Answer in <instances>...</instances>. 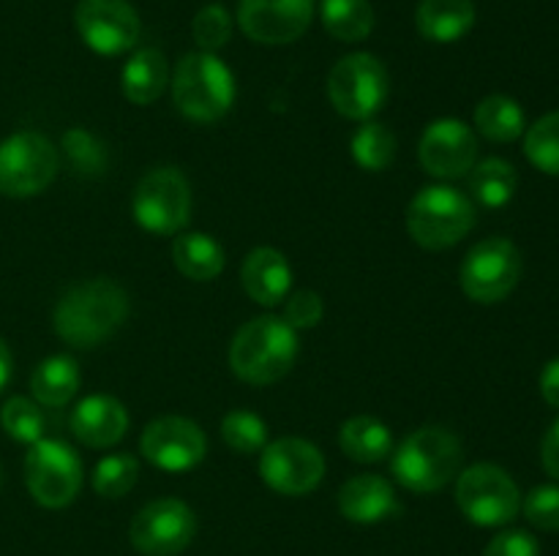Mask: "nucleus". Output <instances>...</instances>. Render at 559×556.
Returning a JSON list of instances; mask_svg holds the SVG:
<instances>
[{
	"label": "nucleus",
	"mask_w": 559,
	"mask_h": 556,
	"mask_svg": "<svg viewBox=\"0 0 559 556\" xmlns=\"http://www.w3.org/2000/svg\"><path fill=\"white\" fill-rule=\"evenodd\" d=\"M197 534V516L186 501L153 499L131 518L129 540L142 556H178Z\"/></svg>",
	"instance_id": "f8f14e48"
},
{
	"label": "nucleus",
	"mask_w": 559,
	"mask_h": 556,
	"mask_svg": "<svg viewBox=\"0 0 559 556\" xmlns=\"http://www.w3.org/2000/svg\"><path fill=\"white\" fill-rule=\"evenodd\" d=\"M540 458H544L546 472L555 480H559V420L546 431L544 445H540Z\"/></svg>",
	"instance_id": "58836bf2"
},
{
	"label": "nucleus",
	"mask_w": 559,
	"mask_h": 556,
	"mask_svg": "<svg viewBox=\"0 0 559 556\" xmlns=\"http://www.w3.org/2000/svg\"><path fill=\"white\" fill-rule=\"evenodd\" d=\"M63 147H66V153H69L71 164H74L76 169H85V172L102 169V164L107 161V153L102 150V145H98V142L82 129L69 131L63 140Z\"/></svg>",
	"instance_id": "e433bc0d"
},
{
	"label": "nucleus",
	"mask_w": 559,
	"mask_h": 556,
	"mask_svg": "<svg viewBox=\"0 0 559 556\" xmlns=\"http://www.w3.org/2000/svg\"><path fill=\"white\" fill-rule=\"evenodd\" d=\"M140 478V461L129 452H115L102 458L93 469V491L104 499H120L129 494Z\"/></svg>",
	"instance_id": "473e14b6"
},
{
	"label": "nucleus",
	"mask_w": 559,
	"mask_h": 556,
	"mask_svg": "<svg viewBox=\"0 0 559 556\" xmlns=\"http://www.w3.org/2000/svg\"><path fill=\"white\" fill-rule=\"evenodd\" d=\"M456 505L478 527H506L522 510V491L497 463H475L456 478Z\"/></svg>",
	"instance_id": "6e6552de"
},
{
	"label": "nucleus",
	"mask_w": 559,
	"mask_h": 556,
	"mask_svg": "<svg viewBox=\"0 0 559 556\" xmlns=\"http://www.w3.org/2000/svg\"><path fill=\"white\" fill-rule=\"evenodd\" d=\"M338 445H342L344 456H349L353 461L380 463L391 458L393 436L382 420L371 418V414H355L347 423H342Z\"/></svg>",
	"instance_id": "b1692460"
},
{
	"label": "nucleus",
	"mask_w": 559,
	"mask_h": 556,
	"mask_svg": "<svg viewBox=\"0 0 559 556\" xmlns=\"http://www.w3.org/2000/svg\"><path fill=\"white\" fill-rule=\"evenodd\" d=\"M58 174V147L38 131H16L0 142V194L27 200Z\"/></svg>",
	"instance_id": "1a4fd4ad"
},
{
	"label": "nucleus",
	"mask_w": 559,
	"mask_h": 556,
	"mask_svg": "<svg viewBox=\"0 0 559 556\" xmlns=\"http://www.w3.org/2000/svg\"><path fill=\"white\" fill-rule=\"evenodd\" d=\"M284 322L295 330H311L325 316V303L314 289H300V292L287 294L284 300Z\"/></svg>",
	"instance_id": "c9c22d12"
},
{
	"label": "nucleus",
	"mask_w": 559,
	"mask_h": 556,
	"mask_svg": "<svg viewBox=\"0 0 559 556\" xmlns=\"http://www.w3.org/2000/svg\"><path fill=\"white\" fill-rule=\"evenodd\" d=\"M169 85V65L162 49L142 47L131 55L120 71V87L123 96L136 107L158 101Z\"/></svg>",
	"instance_id": "412c9836"
},
{
	"label": "nucleus",
	"mask_w": 559,
	"mask_h": 556,
	"mask_svg": "<svg viewBox=\"0 0 559 556\" xmlns=\"http://www.w3.org/2000/svg\"><path fill=\"white\" fill-rule=\"evenodd\" d=\"M173 262L191 281H213L224 273L227 256L218 240L205 232H178L173 240Z\"/></svg>",
	"instance_id": "5701e85b"
},
{
	"label": "nucleus",
	"mask_w": 559,
	"mask_h": 556,
	"mask_svg": "<svg viewBox=\"0 0 559 556\" xmlns=\"http://www.w3.org/2000/svg\"><path fill=\"white\" fill-rule=\"evenodd\" d=\"M314 0H240L238 25L257 44H293L309 31Z\"/></svg>",
	"instance_id": "f3484780"
},
{
	"label": "nucleus",
	"mask_w": 559,
	"mask_h": 556,
	"mask_svg": "<svg viewBox=\"0 0 559 556\" xmlns=\"http://www.w3.org/2000/svg\"><path fill=\"white\" fill-rule=\"evenodd\" d=\"M74 25L85 47L107 58L134 49L142 33L140 14L129 0H80Z\"/></svg>",
	"instance_id": "4468645a"
},
{
	"label": "nucleus",
	"mask_w": 559,
	"mask_h": 556,
	"mask_svg": "<svg viewBox=\"0 0 559 556\" xmlns=\"http://www.w3.org/2000/svg\"><path fill=\"white\" fill-rule=\"evenodd\" d=\"M338 510L353 523H380L399 512L396 488L380 474H355L338 491Z\"/></svg>",
	"instance_id": "aec40b11"
},
{
	"label": "nucleus",
	"mask_w": 559,
	"mask_h": 556,
	"mask_svg": "<svg viewBox=\"0 0 559 556\" xmlns=\"http://www.w3.org/2000/svg\"><path fill=\"white\" fill-rule=\"evenodd\" d=\"M540 392H544L546 403L559 409V358L546 363L544 374H540Z\"/></svg>",
	"instance_id": "ea45409f"
},
{
	"label": "nucleus",
	"mask_w": 559,
	"mask_h": 556,
	"mask_svg": "<svg viewBox=\"0 0 559 556\" xmlns=\"http://www.w3.org/2000/svg\"><path fill=\"white\" fill-rule=\"evenodd\" d=\"M415 25L424 38L435 44H453L467 36L475 25L473 0H420Z\"/></svg>",
	"instance_id": "4be33fe9"
},
{
	"label": "nucleus",
	"mask_w": 559,
	"mask_h": 556,
	"mask_svg": "<svg viewBox=\"0 0 559 556\" xmlns=\"http://www.w3.org/2000/svg\"><path fill=\"white\" fill-rule=\"evenodd\" d=\"M25 483L33 499L47 510H60L82 488V461L63 439H38L25 456Z\"/></svg>",
	"instance_id": "9d476101"
},
{
	"label": "nucleus",
	"mask_w": 559,
	"mask_h": 556,
	"mask_svg": "<svg viewBox=\"0 0 559 556\" xmlns=\"http://www.w3.org/2000/svg\"><path fill=\"white\" fill-rule=\"evenodd\" d=\"M41 403L31 401L25 396H14L3 403L0 409V425H3L5 434L11 439L22 442V445H36L38 439H44V431H47V418H44Z\"/></svg>",
	"instance_id": "2f4dec72"
},
{
	"label": "nucleus",
	"mask_w": 559,
	"mask_h": 556,
	"mask_svg": "<svg viewBox=\"0 0 559 556\" xmlns=\"http://www.w3.org/2000/svg\"><path fill=\"white\" fill-rule=\"evenodd\" d=\"M475 129L491 142H513L524 134V109L511 96H486L475 107Z\"/></svg>",
	"instance_id": "cd10ccee"
},
{
	"label": "nucleus",
	"mask_w": 559,
	"mask_h": 556,
	"mask_svg": "<svg viewBox=\"0 0 559 556\" xmlns=\"http://www.w3.org/2000/svg\"><path fill=\"white\" fill-rule=\"evenodd\" d=\"M235 76L213 52H189L173 74V101L194 123H216L235 104Z\"/></svg>",
	"instance_id": "20e7f679"
},
{
	"label": "nucleus",
	"mask_w": 559,
	"mask_h": 556,
	"mask_svg": "<svg viewBox=\"0 0 559 556\" xmlns=\"http://www.w3.org/2000/svg\"><path fill=\"white\" fill-rule=\"evenodd\" d=\"M462 458V442L453 431L424 425L391 452V472L413 494H435L459 478Z\"/></svg>",
	"instance_id": "7ed1b4c3"
},
{
	"label": "nucleus",
	"mask_w": 559,
	"mask_h": 556,
	"mask_svg": "<svg viewBox=\"0 0 559 556\" xmlns=\"http://www.w3.org/2000/svg\"><path fill=\"white\" fill-rule=\"evenodd\" d=\"M260 478L276 494H311L325 478V456L300 436H284L260 452Z\"/></svg>",
	"instance_id": "ddd939ff"
},
{
	"label": "nucleus",
	"mask_w": 559,
	"mask_h": 556,
	"mask_svg": "<svg viewBox=\"0 0 559 556\" xmlns=\"http://www.w3.org/2000/svg\"><path fill=\"white\" fill-rule=\"evenodd\" d=\"M396 150V134L377 120H364V125L353 136V158L366 172H382V169L391 167Z\"/></svg>",
	"instance_id": "c85d7f7f"
},
{
	"label": "nucleus",
	"mask_w": 559,
	"mask_h": 556,
	"mask_svg": "<svg viewBox=\"0 0 559 556\" xmlns=\"http://www.w3.org/2000/svg\"><path fill=\"white\" fill-rule=\"evenodd\" d=\"M524 156L544 174L559 178V112L544 114L524 136Z\"/></svg>",
	"instance_id": "7c9ffc66"
},
{
	"label": "nucleus",
	"mask_w": 559,
	"mask_h": 556,
	"mask_svg": "<svg viewBox=\"0 0 559 556\" xmlns=\"http://www.w3.org/2000/svg\"><path fill=\"white\" fill-rule=\"evenodd\" d=\"M519 174L506 158H486L469 169V194L484 207H506L516 196Z\"/></svg>",
	"instance_id": "a878e982"
},
{
	"label": "nucleus",
	"mask_w": 559,
	"mask_h": 556,
	"mask_svg": "<svg viewBox=\"0 0 559 556\" xmlns=\"http://www.w3.org/2000/svg\"><path fill=\"white\" fill-rule=\"evenodd\" d=\"M322 27L338 41H364L374 31V9L369 0H322Z\"/></svg>",
	"instance_id": "bb28decb"
},
{
	"label": "nucleus",
	"mask_w": 559,
	"mask_h": 556,
	"mask_svg": "<svg viewBox=\"0 0 559 556\" xmlns=\"http://www.w3.org/2000/svg\"><path fill=\"white\" fill-rule=\"evenodd\" d=\"M391 80L380 58L369 52L344 55L328 74V98L349 120H371L388 101Z\"/></svg>",
	"instance_id": "423d86ee"
},
{
	"label": "nucleus",
	"mask_w": 559,
	"mask_h": 556,
	"mask_svg": "<svg viewBox=\"0 0 559 556\" xmlns=\"http://www.w3.org/2000/svg\"><path fill=\"white\" fill-rule=\"evenodd\" d=\"M129 316V294L112 278L80 281L55 305V333L74 349H93L120 330Z\"/></svg>",
	"instance_id": "f257e3e1"
},
{
	"label": "nucleus",
	"mask_w": 559,
	"mask_h": 556,
	"mask_svg": "<svg viewBox=\"0 0 559 556\" xmlns=\"http://www.w3.org/2000/svg\"><path fill=\"white\" fill-rule=\"evenodd\" d=\"M473 227V200L451 185H426L407 207V232L420 249H451L462 243Z\"/></svg>",
	"instance_id": "39448f33"
},
{
	"label": "nucleus",
	"mask_w": 559,
	"mask_h": 556,
	"mask_svg": "<svg viewBox=\"0 0 559 556\" xmlns=\"http://www.w3.org/2000/svg\"><path fill=\"white\" fill-rule=\"evenodd\" d=\"M420 167L440 180L464 178L478 158V136L464 120L440 118L429 123L418 145Z\"/></svg>",
	"instance_id": "dca6fc26"
},
{
	"label": "nucleus",
	"mask_w": 559,
	"mask_h": 556,
	"mask_svg": "<svg viewBox=\"0 0 559 556\" xmlns=\"http://www.w3.org/2000/svg\"><path fill=\"white\" fill-rule=\"evenodd\" d=\"M131 210L145 232L158 234V238L183 232L191 218L189 180L175 167L151 169L136 183Z\"/></svg>",
	"instance_id": "0eeeda50"
},
{
	"label": "nucleus",
	"mask_w": 559,
	"mask_h": 556,
	"mask_svg": "<svg viewBox=\"0 0 559 556\" xmlns=\"http://www.w3.org/2000/svg\"><path fill=\"white\" fill-rule=\"evenodd\" d=\"M191 36H194L200 52L216 55L218 49L227 47L229 36H233V14L222 3L202 5L191 22Z\"/></svg>",
	"instance_id": "72a5a7b5"
},
{
	"label": "nucleus",
	"mask_w": 559,
	"mask_h": 556,
	"mask_svg": "<svg viewBox=\"0 0 559 556\" xmlns=\"http://www.w3.org/2000/svg\"><path fill=\"white\" fill-rule=\"evenodd\" d=\"M484 556H540V545L530 532L508 529V532H500L486 545Z\"/></svg>",
	"instance_id": "4c0bfd02"
},
{
	"label": "nucleus",
	"mask_w": 559,
	"mask_h": 556,
	"mask_svg": "<svg viewBox=\"0 0 559 556\" xmlns=\"http://www.w3.org/2000/svg\"><path fill=\"white\" fill-rule=\"evenodd\" d=\"M205 431L180 414L156 418L140 436V452L164 472H189L205 458Z\"/></svg>",
	"instance_id": "2eb2a0df"
},
{
	"label": "nucleus",
	"mask_w": 559,
	"mask_h": 556,
	"mask_svg": "<svg viewBox=\"0 0 559 556\" xmlns=\"http://www.w3.org/2000/svg\"><path fill=\"white\" fill-rule=\"evenodd\" d=\"M0 478H3V474H0Z\"/></svg>",
	"instance_id": "79ce46f5"
},
{
	"label": "nucleus",
	"mask_w": 559,
	"mask_h": 556,
	"mask_svg": "<svg viewBox=\"0 0 559 556\" xmlns=\"http://www.w3.org/2000/svg\"><path fill=\"white\" fill-rule=\"evenodd\" d=\"M298 352V330L284 316H254L233 336L229 368L249 385H273L293 371Z\"/></svg>",
	"instance_id": "f03ea898"
},
{
	"label": "nucleus",
	"mask_w": 559,
	"mask_h": 556,
	"mask_svg": "<svg viewBox=\"0 0 559 556\" xmlns=\"http://www.w3.org/2000/svg\"><path fill=\"white\" fill-rule=\"evenodd\" d=\"M71 431H74V436L85 447L104 450V447L118 445L126 436V431H129V412H126V407L115 396L96 392V396L82 398L74 407V412H71Z\"/></svg>",
	"instance_id": "a211bd4d"
},
{
	"label": "nucleus",
	"mask_w": 559,
	"mask_h": 556,
	"mask_svg": "<svg viewBox=\"0 0 559 556\" xmlns=\"http://www.w3.org/2000/svg\"><path fill=\"white\" fill-rule=\"evenodd\" d=\"M80 365L69 354H52L41 360L31 374V392L41 407L60 409L80 390Z\"/></svg>",
	"instance_id": "393cba45"
},
{
	"label": "nucleus",
	"mask_w": 559,
	"mask_h": 556,
	"mask_svg": "<svg viewBox=\"0 0 559 556\" xmlns=\"http://www.w3.org/2000/svg\"><path fill=\"white\" fill-rule=\"evenodd\" d=\"M222 439L238 456H257L267 445V425L260 414L233 409L222 420Z\"/></svg>",
	"instance_id": "c756f323"
},
{
	"label": "nucleus",
	"mask_w": 559,
	"mask_h": 556,
	"mask_svg": "<svg viewBox=\"0 0 559 556\" xmlns=\"http://www.w3.org/2000/svg\"><path fill=\"white\" fill-rule=\"evenodd\" d=\"M522 510L535 529L559 532V485H538L522 501Z\"/></svg>",
	"instance_id": "f704fd0d"
},
{
	"label": "nucleus",
	"mask_w": 559,
	"mask_h": 556,
	"mask_svg": "<svg viewBox=\"0 0 559 556\" xmlns=\"http://www.w3.org/2000/svg\"><path fill=\"white\" fill-rule=\"evenodd\" d=\"M459 278L469 300L484 305L500 303L522 278V254L508 238H486L469 249Z\"/></svg>",
	"instance_id": "9b49d317"
},
{
	"label": "nucleus",
	"mask_w": 559,
	"mask_h": 556,
	"mask_svg": "<svg viewBox=\"0 0 559 556\" xmlns=\"http://www.w3.org/2000/svg\"><path fill=\"white\" fill-rule=\"evenodd\" d=\"M240 281L254 303L273 309V305L284 303L293 289V267L282 251L260 245V249L249 251V256L243 259Z\"/></svg>",
	"instance_id": "6ab92c4d"
},
{
	"label": "nucleus",
	"mask_w": 559,
	"mask_h": 556,
	"mask_svg": "<svg viewBox=\"0 0 559 556\" xmlns=\"http://www.w3.org/2000/svg\"><path fill=\"white\" fill-rule=\"evenodd\" d=\"M11 368H14V363H11V352L9 347H5L3 338H0V392H3L5 385H9Z\"/></svg>",
	"instance_id": "a19ab883"
}]
</instances>
